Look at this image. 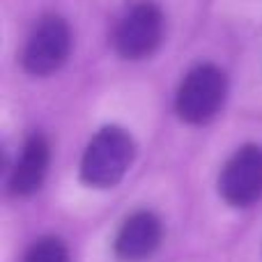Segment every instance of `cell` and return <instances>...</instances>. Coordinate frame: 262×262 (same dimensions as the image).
<instances>
[{
    "label": "cell",
    "instance_id": "obj_7",
    "mask_svg": "<svg viewBox=\"0 0 262 262\" xmlns=\"http://www.w3.org/2000/svg\"><path fill=\"white\" fill-rule=\"evenodd\" d=\"M51 147L41 134H32L26 140L12 172H9V191L14 195H30L44 184L49 172Z\"/></svg>",
    "mask_w": 262,
    "mask_h": 262
},
{
    "label": "cell",
    "instance_id": "obj_4",
    "mask_svg": "<svg viewBox=\"0 0 262 262\" xmlns=\"http://www.w3.org/2000/svg\"><path fill=\"white\" fill-rule=\"evenodd\" d=\"M69 51H72V30L67 21L62 16L49 14L39 18L28 35L21 53L23 69L32 76H49L67 62Z\"/></svg>",
    "mask_w": 262,
    "mask_h": 262
},
{
    "label": "cell",
    "instance_id": "obj_1",
    "mask_svg": "<svg viewBox=\"0 0 262 262\" xmlns=\"http://www.w3.org/2000/svg\"><path fill=\"white\" fill-rule=\"evenodd\" d=\"M134 138L122 127H104L97 131L81 159V180L95 189H111L120 184L134 163Z\"/></svg>",
    "mask_w": 262,
    "mask_h": 262
},
{
    "label": "cell",
    "instance_id": "obj_2",
    "mask_svg": "<svg viewBox=\"0 0 262 262\" xmlns=\"http://www.w3.org/2000/svg\"><path fill=\"white\" fill-rule=\"evenodd\" d=\"M228 95V78L216 64H198L184 76L175 108L184 122L205 124L221 111Z\"/></svg>",
    "mask_w": 262,
    "mask_h": 262
},
{
    "label": "cell",
    "instance_id": "obj_5",
    "mask_svg": "<svg viewBox=\"0 0 262 262\" xmlns=\"http://www.w3.org/2000/svg\"><path fill=\"white\" fill-rule=\"evenodd\" d=\"M219 193L232 207H251L262 198V147L244 145L226 161Z\"/></svg>",
    "mask_w": 262,
    "mask_h": 262
},
{
    "label": "cell",
    "instance_id": "obj_6",
    "mask_svg": "<svg viewBox=\"0 0 262 262\" xmlns=\"http://www.w3.org/2000/svg\"><path fill=\"white\" fill-rule=\"evenodd\" d=\"M163 237V226L157 214L140 209L134 212L115 235V255L124 262L147 260L159 249Z\"/></svg>",
    "mask_w": 262,
    "mask_h": 262
},
{
    "label": "cell",
    "instance_id": "obj_8",
    "mask_svg": "<svg viewBox=\"0 0 262 262\" xmlns=\"http://www.w3.org/2000/svg\"><path fill=\"white\" fill-rule=\"evenodd\" d=\"M23 262H69V251L58 237H41L28 249Z\"/></svg>",
    "mask_w": 262,
    "mask_h": 262
},
{
    "label": "cell",
    "instance_id": "obj_3",
    "mask_svg": "<svg viewBox=\"0 0 262 262\" xmlns=\"http://www.w3.org/2000/svg\"><path fill=\"white\" fill-rule=\"evenodd\" d=\"M163 12L154 3H138L118 18L113 28V49L124 60L149 58L163 41Z\"/></svg>",
    "mask_w": 262,
    "mask_h": 262
}]
</instances>
